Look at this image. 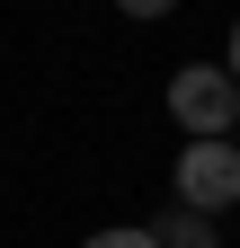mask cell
Returning <instances> with one entry per match:
<instances>
[{"label":"cell","instance_id":"1","mask_svg":"<svg viewBox=\"0 0 240 248\" xmlns=\"http://www.w3.org/2000/svg\"><path fill=\"white\" fill-rule=\"evenodd\" d=\"M169 115L187 142H240V80L231 62H178L169 71Z\"/></svg>","mask_w":240,"mask_h":248},{"label":"cell","instance_id":"2","mask_svg":"<svg viewBox=\"0 0 240 248\" xmlns=\"http://www.w3.org/2000/svg\"><path fill=\"white\" fill-rule=\"evenodd\" d=\"M178 204L187 213H231L240 204V142H187L178 151Z\"/></svg>","mask_w":240,"mask_h":248},{"label":"cell","instance_id":"3","mask_svg":"<svg viewBox=\"0 0 240 248\" xmlns=\"http://www.w3.org/2000/svg\"><path fill=\"white\" fill-rule=\"evenodd\" d=\"M152 239H160V248H223V231L205 222V213H187V204H178V213H160V222H152Z\"/></svg>","mask_w":240,"mask_h":248},{"label":"cell","instance_id":"4","mask_svg":"<svg viewBox=\"0 0 240 248\" xmlns=\"http://www.w3.org/2000/svg\"><path fill=\"white\" fill-rule=\"evenodd\" d=\"M80 248H160V239H152V222H125V231H89Z\"/></svg>","mask_w":240,"mask_h":248},{"label":"cell","instance_id":"5","mask_svg":"<svg viewBox=\"0 0 240 248\" xmlns=\"http://www.w3.org/2000/svg\"><path fill=\"white\" fill-rule=\"evenodd\" d=\"M223 62H231V80H240V27H231V53H223Z\"/></svg>","mask_w":240,"mask_h":248}]
</instances>
